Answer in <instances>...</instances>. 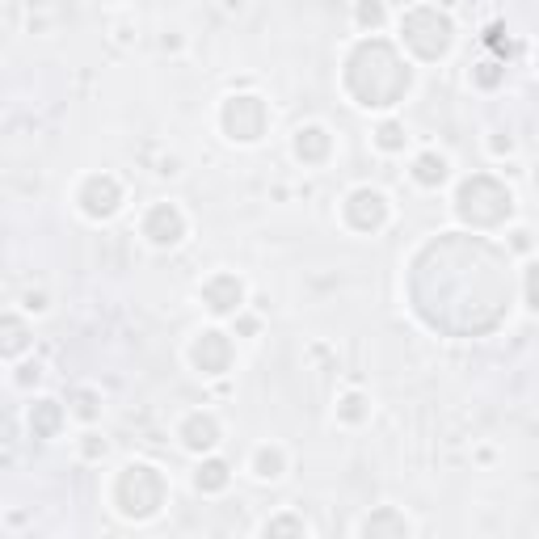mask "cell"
<instances>
[{
  "label": "cell",
  "mask_w": 539,
  "mask_h": 539,
  "mask_svg": "<svg viewBox=\"0 0 539 539\" xmlns=\"http://www.w3.org/2000/svg\"><path fill=\"white\" fill-rule=\"evenodd\" d=\"M186 358H190V367L203 375V379H219V375H228L232 371V363H236V346H232V337L224 333V329H198L194 337H190V350H186Z\"/></svg>",
  "instance_id": "52a82bcc"
},
{
  "label": "cell",
  "mask_w": 539,
  "mask_h": 539,
  "mask_svg": "<svg viewBox=\"0 0 539 539\" xmlns=\"http://www.w3.org/2000/svg\"><path fill=\"white\" fill-rule=\"evenodd\" d=\"M262 535H312V523L295 510H278L262 523Z\"/></svg>",
  "instance_id": "7402d4cb"
},
{
  "label": "cell",
  "mask_w": 539,
  "mask_h": 539,
  "mask_svg": "<svg viewBox=\"0 0 539 539\" xmlns=\"http://www.w3.org/2000/svg\"><path fill=\"white\" fill-rule=\"evenodd\" d=\"M102 5H123V0H102Z\"/></svg>",
  "instance_id": "1f68e13d"
},
{
  "label": "cell",
  "mask_w": 539,
  "mask_h": 539,
  "mask_svg": "<svg viewBox=\"0 0 539 539\" xmlns=\"http://www.w3.org/2000/svg\"><path fill=\"white\" fill-rule=\"evenodd\" d=\"M68 413L76 417V422L93 426L97 417H102V392H97V388H89V384L72 388V396H68Z\"/></svg>",
  "instance_id": "44dd1931"
},
{
  "label": "cell",
  "mask_w": 539,
  "mask_h": 539,
  "mask_svg": "<svg viewBox=\"0 0 539 539\" xmlns=\"http://www.w3.org/2000/svg\"><path fill=\"white\" fill-rule=\"evenodd\" d=\"M413 89V68L384 38H363L346 59V93L363 110H392Z\"/></svg>",
  "instance_id": "6da1fadb"
},
{
  "label": "cell",
  "mask_w": 539,
  "mask_h": 539,
  "mask_svg": "<svg viewBox=\"0 0 539 539\" xmlns=\"http://www.w3.org/2000/svg\"><path fill=\"white\" fill-rule=\"evenodd\" d=\"M371 144L384 156H401L409 148V131H405V123H396V118H384V123H375Z\"/></svg>",
  "instance_id": "d6986e66"
},
{
  "label": "cell",
  "mask_w": 539,
  "mask_h": 539,
  "mask_svg": "<svg viewBox=\"0 0 539 539\" xmlns=\"http://www.w3.org/2000/svg\"><path fill=\"white\" fill-rule=\"evenodd\" d=\"M485 148H489L493 156H514V139H510V135H502V131H493Z\"/></svg>",
  "instance_id": "4316f807"
},
{
  "label": "cell",
  "mask_w": 539,
  "mask_h": 539,
  "mask_svg": "<svg viewBox=\"0 0 539 539\" xmlns=\"http://www.w3.org/2000/svg\"><path fill=\"white\" fill-rule=\"evenodd\" d=\"M333 131L325 127V123H304V127H295V135H291V156L304 169H321V165H329V156H333Z\"/></svg>",
  "instance_id": "7c38bea8"
},
{
  "label": "cell",
  "mask_w": 539,
  "mask_h": 539,
  "mask_svg": "<svg viewBox=\"0 0 539 539\" xmlns=\"http://www.w3.org/2000/svg\"><path fill=\"white\" fill-rule=\"evenodd\" d=\"M22 308H26L30 316H43V312H47L51 304H47V295H43V291H30V295L22 299Z\"/></svg>",
  "instance_id": "f1b7e54d"
},
{
  "label": "cell",
  "mask_w": 539,
  "mask_h": 539,
  "mask_svg": "<svg viewBox=\"0 0 539 539\" xmlns=\"http://www.w3.org/2000/svg\"><path fill=\"white\" fill-rule=\"evenodd\" d=\"M219 131L232 144H262V135L270 131V106L257 93H232L219 106Z\"/></svg>",
  "instance_id": "5b68a950"
},
{
  "label": "cell",
  "mask_w": 539,
  "mask_h": 539,
  "mask_svg": "<svg viewBox=\"0 0 539 539\" xmlns=\"http://www.w3.org/2000/svg\"><path fill=\"white\" fill-rule=\"evenodd\" d=\"M13 379H17V388H30V384H38V379H43V367H38V363H22Z\"/></svg>",
  "instance_id": "484cf974"
},
{
  "label": "cell",
  "mask_w": 539,
  "mask_h": 539,
  "mask_svg": "<svg viewBox=\"0 0 539 539\" xmlns=\"http://www.w3.org/2000/svg\"><path fill=\"white\" fill-rule=\"evenodd\" d=\"M249 472H253V481H262V485L283 481V476H287V451L278 447V443L253 447V455H249Z\"/></svg>",
  "instance_id": "2e32d148"
},
{
  "label": "cell",
  "mask_w": 539,
  "mask_h": 539,
  "mask_svg": "<svg viewBox=\"0 0 539 539\" xmlns=\"http://www.w3.org/2000/svg\"><path fill=\"white\" fill-rule=\"evenodd\" d=\"M190 232V219L177 203H152L139 219V236L152 245V249H177Z\"/></svg>",
  "instance_id": "30bf717a"
},
{
  "label": "cell",
  "mask_w": 539,
  "mask_h": 539,
  "mask_svg": "<svg viewBox=\"0 0 539 539\" xmlns=\"http://www.w3.org/2000/svg\"><path fill=\"white\" fill-rule=\"evenodd\" d=\"M358 535H363V539H409L413 535V523L405 518V510L375 506L363 523H358Z\"/></svg>",
  "instance_id": "4fadbf2b"
},
{
  "label": "cell",
  "mask_w": 539,
  "mask_h": 539,
  "mask_svg": "<svg viewBox=\"0 0 539 539\" xmlns=\"http://www.w3.org/2000/svg\"><path fill=\"white\" fill-rule=\"evenodd\" d=\"M76 211L93 224H106L123 211V182L114 173H89L81 186H76Z\"/></svg>",
  "instance_id": "ba28073f"
},
{
  "label": "cell",
  "mask_w": 539,
  "mask_h": 539,
  "mask_svg": "<svg viewBox=\"0 0 539 539\" xmlns=\"http://www.w3.org/2000/svg\"><path fill=\"white\" fill-rule=\"evenodd\" d=\"M337 422H342V426H363V422H371V396L358 392V388L342 392V396H337Z\"/></svg>",
  "instance_id": "ffe728a7"
},
{
  "label": "cell",
  "mask_w": 539,
  "mask_h": 539,
  "mask_svg": "<svg viewBox=\"0 0 539 539\" xmlns=\"http://www.w3.org/2000/svg\"><path fill=\"white\" fill-rule=\"evenodd\" d=\"M502 81H506V68L497 64V59H485V64L472 68V85H476V89H497Z\"/></svg>",
  "instance_id": "cb8c5ba5"
},
{
  "label": "cell",
  "mask_w": 539,
  "mask_h": 539,
  "mask_svg": "<svg viewBox=\"0 0 539 539\" xmlns=\"http://www.w3.org/2000/svg\"><path fill=\"white\" fill-rule=\"evenodd\" d=\"M510 249H514V253H531V232H527V228H514V232H510Z\"/></svg>",
  "instance_id": "f546056e"
},
{
  "label": "cell",
  "mask_w": 539,
  "mask_h": 539,
  "mask_svg": "<svg viewBox=\"0 0 539 539\" xmlns=\"http://www.w3.org/2000/svg\"><path fill=\"white\" fill-rule=\"evenodd\" d=\"M228 485H232V464H228V459H219V455L198 459V468H194V489L198 493L219 497V493H228Z\"/></svg>",
  "instance_id": "9a60e30c"
},
{
  "label": "cell",
  "mask_w": 539,
  "mask_h": 539,
  "mask_svg": "<svg viewBox=\"0 0 539 539\" xmlns=\"http://www.w3.org/2000/svg\"><path fill=\"white\" fill-rule=\"evenodd\" d=\"M523 308H527V312L539 308V304H535V266H527V274H523Z\"/></svg>",
  "instance_id": "83f0119b"
},
{
  "label": "cell",
  "mask_w": 539,
  "mask_h": 539,
  "mask_svg": "<svg viewBox=\"0 0 539 539\" xmlns=\"http://www.w3.org/2000/svg\"><path fill=\"white\" fill-rule=\"evenodd\" d=\"M342 224L358 236H375L392 224V198L379 186H354L342 198Z\"/></svg>",
  "instance_id": "8992f818"
},
{
  "label": "cell",
  "mask_w": 539,
  "mask_h": 539,
  "mask_svg": "<svg viewBox=\"0 0 539 539\" xmlns=\"http://www.w3.org/2000/svg\"><path fill=\"white\" fill-rule=\"evenodd\" d=\"M455 215H459V224H468L476 232H493V228L510 224L514 190L506 182H497L493 173H472L455 190Z\"/></svg>",
  "instance_id": "3957f363"
},
{
  "label": "cell",
  "mask_w": 539,
  "mask_h": 539,
  "mask_svg": "<svg viewBox=\"0 0 539 539\" xmlns=\"http://www.w3.org/2000/svg\"><path fill=\"white\" fill-rule=\"evenodd\" d=\"M177 443H182L190 455H211L219 443H224V426L211 409H194L177 422Z\"/></svg>",
  "instance_id": "8fae6325"
},
{
  "label": "cell",
  "mask_w": 539,
  "mask_h": 539,
  "mask_svg": "<svg viewBox=\"0 0 539 539\" xmlns=\"http://www.w3.org/2000/svg\"><path fill=\"white\" fill-rule=\"evenodd\" d=\"M354 26L363 30V34H379L388 26V9H384V0H358V9H354Z\"/></svg>",
  "instance_id": "603a6c76"
},
{
  "label": "cell",
  "mask_w": 539,
  "mask_h": 539,
  "mask_svg": "<svg viewBox=\"0 0 539 539\" xmlns=\"http://www.w3.org/2000/svg\"><path fill=\"white\" fill-rule=\"evenodd\" d=\"M165 502H169V476L156 464L131 459V464L118 468L114 485H110V506L118 518H127V523H148V518L165 510Z\"/></svg>",
  "instance_id": "7a4b0ae2"
},
{
  "label": "cell",
  "mask_w": 539,
  "mask_h": 539,
  "mask_svg": "<svg viewBox=\"0 0 539 539\" xmlns=\"http://www.w3.org/2000/svg\"><path fill=\"white\" fill-rule=\"evenodd\" d=\"M30 350V325L13 312H0V363H13Z\"/></svg>",
  "instance_id": "e0dca14e"
},
{
  "label": "cell",
  "mask_w": 539,
  "mask_h": 539,
  "mask_svg": "<svg viewBox=\"0 0 539 539\" xmlns=\"http://www.w3.org/2000/svg\"><path fill=\"white\" fill-rule=\"evenodd\" d=\"M409 177L422 190H438V186H447V177H451V161L438 148H422L409 161Z\"/></svg>",
  "instance_id": "5bb4252c"
},
{
  "label": "cell",
  "mask_w": 539,
  "mask_h": 539,
  "mask_svg": "<svg viewBox=\"0 0 539 539\" xmlns=\"http://www.w3.org/2000/svg\"><path fill=\"white\" fill-rule=\"evenodd\" d=\"M245 278L232 274V270H215L207 274L203 283H198V299H203V308L215 316V321H228V316H241L245 312Z\"/></svg>",
  "instance_id": "9c48e42d"
},
{
  "label": "cell",
  "mask_w": 539,
  "mask_h": 539,
  "mask_svg": "<svg viewBox=\"0 0 539 539\" xmlns=\"http://www.w3.org/2000/svg\"><path fill=\"white\" fill-rule=\"evenodd\" d=\"M26 422H30V434L34 438H55L59 430H64V422H68V409L59 405V401H34Z\"/></svg>",
  "instance_id": "ac0fdd59"
},
{
  "label": "cell",
  "mask_w": 539,
  "mask_h": 539,
  "mask_svg": "<svg viewBox=\"0 0 539 539\" xmlns=\"http://www.w3.org/2000/svg\"><path fill=\"white\" fill-rule=\"evenodd\" d=\"M438 5H443V9H451V5H455V0H438Z\"/></svg>",
  "instance_id": "4dcf8cb0"
},
{
  "label": "cell",
  "mask_w": 539,
  "mask_h": 539,
  "mask_svg": "<svg viewBox=\"0 0 539 539\" xmlns=\"http://www.w3.org/2000/svg\"><path fill=\"white\" fill-rule=\"evenodd\" d=\"M106 455H110L106 438L97 434V430H85V434H81V459H85V464H102Z\"/></svg>",
  "instance_id": "d4e9b609"
},
{
  "label": "cell",
  "mask_w": 539,
  "mask_h": 539,
  "mask_svg": "<svg viewBox=\"0 0 539 539\" xmlns=\"http://www.w3.org/2000/svg\"><path fill=\"white\" fill-rule=\"evenodd\" d=\"M401 43L417 64H438L455 47V22L447 9L438 5H417L401 17Z\"/></svg>",
  "instance_id": "277c9868"
}]
</instances>
